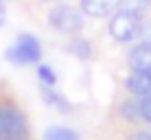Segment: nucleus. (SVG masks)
<instances>
[{
  "label": "nucleus",
  "instance_id": "8",
  "mask_svg": "<svg viewBox=\"0 0 151 140\" xmlns=\"http://www.w3.org/2000/svg\"><path fill=\"white\" fill-rule=\"evenodd\" d=\"M44 140H79V134L70 127H48L44 131Z\"/></svg>",
  "mask_w": 151,
  "mask_h": 140
},
{
  "label": "nucleus",
  "instance_id": "4",
  "mask_svg": "<svg viewBox=\"0 0 151 140\" xmlns=\"http://www.w3.org/2000/svg\"><path fill=\"white\" fill-rule=\"evenodd\" d=\"M83 11L72 4L59 2L48 11V24L59 33H77L83 27Z\"/></svg>",
  "mask_w": 151,
  "mask_h": 140
},
{
  "label": "nucleus",
  "instance_id": "15",
  "mask_svg": "<svg viewBox=\"0 0 151 140\" xmlns=\"http://www.w3.org/2000/svg\"><path fill=\"white\" fill-rule=\"evenodd\" d=\"M4 20H7V11H4L2 2H0V27H2V24H4Z\"/></svg>",
  "mask_w": 151,
  "mask_h": 140
},
{
  "label": "nucleus",
  "instance_id": "13",
  "mask_svg": "<svg viewBox=\"0 0 151 140\" xmlns=\"http://www.w3.org/2000/svg\"><path fill=\"white\" fill-rule=\"evenodd\" d=\"M138 39L145 42V44H151V20H149V22H142V31H140Z\"/></svg>",
  "mask_w": 151,
  "mask_h": 140
},
{
  "label": "nucleus",
  "instance_id": "1",
  "mask_svg": "<svg viewBox=\"0 0 151 140\" xmlns=\"http://www.w3.org/2000/svg\"><path fill=\"white\" fill-rule=\"evenodd\" d=\"M0 140H29V123L11 103H0Z\"/></svg>",
  "mask_w": 151,
  "mask_h": 140
},
{
  "label": "nucleus",
  "instance_id": "5",
  "mask_svg": "<svg viewBox=\"0 0 151 140\" xmlns=\"http://www.w3.org/2000/svg\"><path fill=\"white\" fill-rule=\"evenodd\" d=\"M125 88L136 96L151 94V72L149 70H132V75L125 79Z\"/></svg>",
  "mask_w": 151,
  "mask_h": 140
},
{
  "label": "nucleus",
  "instance_id": "2",
  "mask_svg": "<svg viewBox=\"0 0 151 140\" xmlns=\"http://www.w3.org/2000/svg\"><path fill=\"white\" fill-rule=\"evenodd\" d=\"M7 61H11L15 66H31V64H37L40 57H42V46L37 42V37L31 33H22L15 37V42L7 48Z\"/></svg>",
  "mask_w": 151,
  "mask_h": 140
},
{
  "label": "nucleus",
  "instance_id": "10",
  "mask_svg": "<svg viewBox=\"0 0 151 140\" xmlns=\"http://www.w3.org/2000/svg\"><path fill=\"white\" fill-rule=\"evenodd\" d=\"M136 110H138V121H145V123H149V125H151V94L138 96Z\"/></svg>",
  "mask_w": 151,
  "mask_h": 140
},
{
  "label": "nucleus",
  "instance_id": "9",
  "mask_svg": "<svg viewBox=\"0 0 151 140\" xmlns=\"http://www.w3.org/2000/svg\"><path fill=\"white\" fill-rule=\"evenodd\" d=\"M118 9L132 11L136 15H145L151 9V0H118Z\"/></svg>",
  "mask_w": 151,
  "mask_h": 140
},
{
  "label": "nucleus",
  "instance_id": "11",
  "mask_svg": "<svg viewBox=\"0 0 151 140\" xmlns=\"http://www.w3.org/2000/svg\"><path fill=\"white\" fill-rule=\"evenodd\" d=\"M37 79H40V83L42 85H48V88H53L57 83V75H55V70L50 68V66H44L42 64L40 68H37Z\"/></svg>",
  "mask_w": 151,
  "mask_h": 140
},
{
  "label": "nucleus",
  "instance_id": "3",
  "mask_svg": "<svg viewBox=\"0 0 151 140\" xmlns=\"http://www.w3.org/2000/svg\"><path fill=\"white\" fill-rule=\"evenodd\" d=\"M140 31H142V15L123 11V9H118L112 15L110 33L116 42H134V39H138Z\"/></svg>",
  "mask_w": 151,
  "mask_h": 140
},
{
  "label": "nucleus",
  "instance_id": "12",
  "mask_svg": "<svg viewBox=\"0 0 151 140\" xmlns=\"http://www.w3.org/2000/svg\"><path fill=\"white\" fill-rule=\"evenodd\" d=\"M70 53H75L79 59H88L90 57V46H88L86 39H81V37H77L75 42L70 44Z\"/></svg>",
  "mask_w": 151,
  "mask_h": 140
},
{
  "label": "nucleus",
  "instance_id": "7",
  "mask_svg": "<svg viewBox=\"0 0 151 140\" xmlns=\"http://www.w3.org/2000/svg\"><path fill=\"white\" fill-rule=\"evenodd\" d=\"M42 98H44L48 105H55L59 112H64V114H68L70 112V103L66 101L64 96L59 94V92H55L53 88H48V85H42Z\"/></svg>",
  "mask_w": 151,
  "mask_h": 140
},
{
  "label": "nucleus",
  "instance_id": "6",
  "mask_svg": "<svg viewBox=\"0 0 151 140\" xmlns=\"http://www.w3.org/2000/svg\"><path fill=\"white\" fill-rule=\"evenodd\" d=\"M118 9V0H81V11L92 18H105Z\"/></svg>",
  "mask_w": 151,
  "mask_h": 140
},
{
  "label": "nucleus",
  "instance_id": "14",
  "mask_svg": "<svg viewBox=\"0 0 151 140\" xmlns=\"http://www.w3.org/2000/svg\"><path fill=\"white\" fill-rule=\"evenodd\" d=\"M129 140H151V134L149 131H138V134H134Z\"/></svg>",
  "mask_w": 151,
  "mask_h": 140
}]
</instances>
